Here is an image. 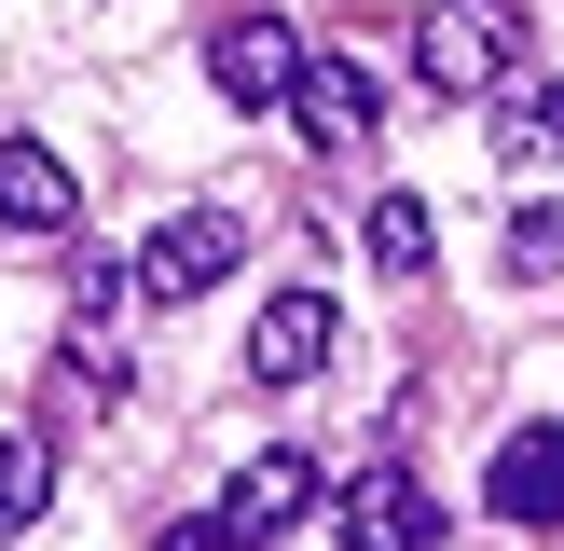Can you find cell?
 I'll return each mask as SVG.
<instances>
[{
    "label": "cell",
    "mask_w": 564,
    "mask_h": 551,
    "mask_svg": "<svg viewBox=\"0 0 564 551\" xmlns=\"http://www.w3.org/2000/svg\"><path fill=\"white\" fill-rule=\"evenodd\" d=\"M523 69V0H427V28H413V83L427 97H482V83Z\"/></svg>",
    "instance_id": "6da1fadb"
},
{
    "label": "cell",
    "mask_w": 564,
    "mask_h": 551,
    "mask_svg": "<svg viewBox=\"0 0 564 551\" xmlns=\"http://www.w3.org/2000/svg\"><path fill=\"white\" fill-rule=\"evenodd\" d=\"M248 262V220L235 207H180V220H152V248H138V303H193V290H220V276Z\"/></svg>",
    "instance_id": "7a4b0ae2"
},
{
    "label": "cell",
    "mask_w": 564,
    "mask_h": 551,
    "mask_svg": "<svg viewBox=\"0 0 564 551\" xmlns=\"http://www.w3.org/2000/svg\"><path fill=\"white\" fill-rule=\"evenodd\" d=\"M482 496H496V523H510V538H551V523H564V413H538V428L496 441Z\"/></svg>",
    "instance_id": "3957f363"
},
{
    "label": "cell",
    "mask_w": 564,
    "mask_h": 551,
    "mask_svg": "<svg viewBox=\"0 0 564 551\" xmlns=\"http://www.w3.org/2000/svg\"><path fill=\"white\" fill-rule=\"evenodd\" d=\"M207 83L235 110H290V83H303V28H275V14H235L207 42Z\"/></svg>",
    "instance_id": "277c9868"
},
{
    "label": "cell",
    "mask_w": 564,
    "mask_h": 551,
    "mask_svg": "<svg viewBox=\"0 0 564 551\" xmlns=\"http://www.w3.org/2000/svg\"><path fill=\"white\" fill-rule=\"evenodd\" d=\"M468 110H482V152H496V165H551V152H564V83H551V69L482 83Z\"/></svg>",
    "instance_id": "5b68a950"
},
{
    "label": "cell",
    "mask_w": 564,
    "mask_h": 551,
    "mask_svg": "<svg viewBox=\"0 0 564 551\" xmlns=\"http://www.w3.org/2000/svg\"><path fill=\"white\" fill-rule=\"evenodd\" d=\"M303 510H317V468L275 441V455H248V468H235V496H220V538H235V551H262V538H290Z\"/></svg>",
    "instance_id": "8992f818"
},
{
    "label": "cell",
    "mask_w": 564,
    "mask_h": 551,
    "mask_svg": "<svg viewBox=\"0 0 564 551\" xmlns=\"http://www.w3.org/2000/svg\"><path fill=\"white\" fill-rule=\"evenodd\" d=\"M290 110H303V138H317V152H358V138L386 125V83L358 69V55H303V83H290Z\"/></svg>",
    "instance_id": "52a82bcc"
},
{
    "label": "cell",
    "mask_w": 564,
    "mask_h": 551,
    "mask_svg": "<svg viewBox=\"0 0 564 551\" xmlns=\"http://www.w3.org/2000/svg\"><path fill=\"white\" fill-rule=\"evenodd\" d=\"M330 523H345V551H427V538H441V510H427V483H413V468H358Z\"/></svg>",
    "instance_id": "ba28073f"
},
{
    "label": "cell",
    "mask_w": 564,
    "mask_h": 551,
    "mask_svg": "<svg viewBox=\"0 0 564 551\" xmlns=\"http://www.w3.org/2000/svg\"><path fill=\"white\" fill-rule=\"evenodd\" d=\"M69 220H83L69 152H42V138H0V235H69Z\"/></svg>",
    "instance_id": "9c48e42d"
},
{
    "label": "cell",
    "mask_w": 564,
    "mask_h": 551,
    "mask_svg": "<svg viewBox=\"0 0 564 551\" xmlns=\"http://www.w3.org/2000/svg\"><path fill=\"white\" fill-rule=\"evenodd\" d=\"M317 358H330V290H275L262 317H248V372L262 386H303Z\"/></svg>",
    "instance_id": "30bf717a"
},
{
    "label": "cell",
    "mask_w": 564,
    "mask_h": 551,
    "mask_svg": "<svg viewBox=\"0 0 564 551\" xmlns=\"http://www.w3.org/2000/svg\"><path fill=\"white\" fill-rule=\"evenodd\" d=\"M358 248H372V276H427V193H372V207H358Z\"/></svg>",
    "instance_id": "8fae6325"
},
{
    "label": "cell",
    "mask_w": 564,
    "mask_h": 551,
    "mask_svg": "<svg viewBox=\"0 0 564 551\" xmlns=\"http://www.w3.org/2000/svg\"><path fill=\"white\" fill-rule=\"evenodd\" d=\"M55 496V441H0V538H28Z\"/></svg>",
    "instance_id": "7c38bea8"
},
{
    "label": "cell",
    "mask_w": 564,
    "mask_h": 551,
    "mask_svg": "<svg viewBox=\"0 0 564 551\" xmlns=\"http://www.w3.org/2000/svg\"><path fill=\"white\" fill-rule=\"evenodd\" d=\"M510 276H564V207H551V193L510 207Z\"/></svg>",
    "instance_id": "4fadbf2b"
},
{
    "label": "cell",
    "mask_w": 564,
    "mask_h": 551,
    "mask_svg": "<svg viewBox=\"0 0 564 551\" xmlns=\"http://www.w3.org/2000/svg\"><path fill=\"white\" fill-rule=\"evenodd\" d=\"M152 551H235V538H220V510H207V523H165Z\"/></svg>",
    "instance_id": "5bb4252c"
}]
</instances>
